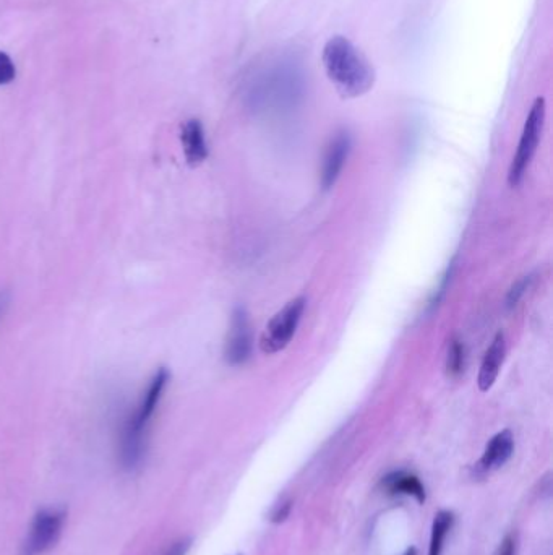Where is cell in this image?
Here are the masks:
<instances>
[{"label":"cell","mask_w":553,"mask_h":555,"mask_svg":"<svg viewBox=\"0 0 553 555\" xmlns=\"http://www.w3.org/2000/svg\"><path fill=\"white\" fill-rule=\"evenodd\" d=\"M404 555H417L416 549H414V547H412V549H409L408 552H406V554Z\"/></svg>","instance_id":"cell-19"},{"label":"cell","mask_w":553,"mask_h":555,"mask_svg":"<svg viewBox=\"0 0 553 555\" xmlns=\"http://www.w3.org/2000/svg\"><path fill=\"white\" fill-rule=\"evenodd\" d=\"M383 486H385L386 491L391 492V494L412 495V497H416L419 502H424L425 500L424 486H422V482L419 481V478L414 476V474H390V476H386L385 481H383Z\"/></svg>","instance_id":"cell-10"},{"label":"cell","mask_w":553,"mask_h":555,"mask_svg":"<svg viewBox=\"0 0 553 555\" xmlns=\"http://www.w3.org/2000/svg\"><path fill=\"white\" fill-rule=\"evenodd\" d=\"M181 142L185 160L189 166L197 168L200 164L205 163L208 158V145H206L202 122L198 119H189L185 122L182 125Z\"/></svg>","instance_id":"cell-7"},{"label":"cell","mask_w":553,"mask_h":555,"mask_svg":"<svg viewBox=\"0 0 553 555\" xmlns=\"http://www.w3.org/2000/svg\"><path fill=\"white\" fill-rule=\"evenodd\" d=\"M64 508H43L33 518L30 531L22 547V555H43L51 551L64 530Z\"/></svg>","instance_id":"cell-4"},{"label":"cell","mask_w":553,"mask_h":555,"mask_svg":"<svg viewBox=\"0 0 553 555\" xmlns=\"http://www.w3.org/2000/svg\"><path fill=\"white\" fill-rule=\"evenodd\" d=\"M305 306H307L305 297H296L268 322L265 332L260 338V348L263 353H279L291 343L292 338L296 335L297 327L301 323Z\"/></svg>","instance_id":"cell-3"},{"label":"cell","mask_w":553,"mask_h":555,"mask_svg":"<svg viewBox=\"0 0 553 555\" xmlns=\"http://www.w3.org/2000/svg\"><path fill=\"white\" fill-rule=\"evenodd\" d=\"M529 278H523V280L518 281V283L511 288L510 293H508V307H513L518 304L519 299L526 293V289H528Z\"/></svg>","instance_id":"cell-14"},{"label":"cell","mask_w":553,"mask_h":555,"mask_svg":"<svg viewBox=\"0 0 553 555\" xmlns=\"http://www.w3.org/2000/svg\"><path fill=\"white\" fill-rule=\"evenodd\" d=\"M10 296L9 293H0V319L4 317L5 310L9 307Z\"/></svg>","instance_id":"cell-18"},{"label":"cell","mask_w":553,"mask_h":555,"mask_svg":"<svg viewBox=\"0 0 553 555\" xmlns=\"http://www.w3.org/2000/svg\"><path fill=\"white\" fill-rule=\"evenodd\" d=\"M464 361H466V356H464V345L461 341H453L451 343L450 351H448V361H446V369H448V374L459 375L464 370Z\"/></svg>","instance_id":"cell-12"},{"label":"cell","mask_w":553,"mask_h":555,"mask_svg":"<svg viewBox=\"0 0 553 555\" xmlns=\"http://www.w3.org/2000/svg\"><path fill=\"white\" fill-rule=\"evenodd\" d=\"M506 343L505 335L502 332L497 333L490 343L487 353H485L484 361L479 370V377H477V385L481 392H489L493 387V383L497 380L500 369H502L503 361H505Z\"/></svg>","instance_id":"cell-8"},{"label":"cell","mask_w":553,"mask_h":555,"mask_svg":"<svg viewBox=\"0 0 553 555\" xmlns=\"http://www.w3.org/2000/svg\"><path fill=\"white\" fill-rule=\"evenodd\" d=\"M513 452H515L513 434L510 431L498 432L485 447L484 455H482L477 468L482 473H490V471L502 468L506 461L510 460Z\"/></svg>","instance_id":"cell-9"},{"label":"cell","mask_w":553,"mask_h":555,"mask_svg":"<svg viewBox=\"0 0 553 555\" xmlns=\"http://www.w3.org/2000/svg\"><path fill=\"white\" fill-rule=\"evenodd\" d=\"M545 124V99L537 98L529 111L528 119L524 124L523 134L519 138L518 150L515 158L511 161L508 171V184L518 187L523 181L524 173L536 155L537 147L541 142L542 130Z\"/></svg>","instance_id":"cell-2"},{"label":"cell","mask_w":553,"mask_h":555,"mask_svg":"<svg viewBox=\"0 0 553 555\" xmlns=\"http://www.w3.org/2000/svg\"><path fill=\"white\" fill-rule=\"evenodd\" d=\"M453 521H455L453 513L446 512V510H442V512L435 515L432 536H430L429 555H442L443 544H445L446 536L450 533Z\"/></svg>","instance_id":"cell-11"},{"label":"cell","mask_w":553,"mask_h":555,"mask_svg":"<svg viewBox=\"0 0 553 555\" xmlns=\"http://www.w3.org/2000/svg\"><path fill=\"white\" fill-rule=\"evenodd\" d=\"M497 555H516V538L513 534L503 539L502 546L498 549Z\"/></svg>","instance_id":"cell-16"},{"label":"cell","mask_w":553,"mask_h":555,"mask_svg":"<svg viewBox=\"0 0 553 555\" xmlns=\"http://www.w3.org/2000/svg\"><path fill=\"white\" fill-rule=\"evenodd\" d=\"M349 151H351V137L346 132L336 135L326 150L325 161H323V189H331L336 184L339 174L343 171L344 163L348 160Z\"/></svg>","instance_id":"cell-6"},{"label":"cell","mask_w":553,"mask_h":555,"mask_svg":"<svg viewBox=\"0 0 553 555\" xmlns=\"http://www.w3.org/2000/svg\"><path fill=\"white\" fill-rule=\"evenodd\" d=\"M17 77V69L5 52L0 51V87L9 85Z\"/></svg>","instance_id":"cell-13"},{"label":"cell","mask_w":553,"mask_h":555,"mask_svg":"<svg viewBox=\"0 0 553 555\" xmlns=\"http://www.w3.org/2000/svg\"><path fill=\"white\" fill-rule=\"evenodd\" d=\"M323 67L339 95L359 98L372 90L375 72L362 52L344 36H333L323 48Z\"/></svg>","instance_id":"cell-1"},{"label":"cell","mask_w":553,"mask_h":555,"mask_svg":"<svg viewBox=\"0 0 553 555\" xmlns=\"http://www.w3.org/2000/svg\"><path fill=\"white\" fill-rule=\"evenodd\" d=\"M250 351H252V333H250L249 317L242 307H237L232 314L224 358L231 366H241L249 361Z\"/></svg>","instance_id":"cell-5"},{"label":"cell","mask_w":553,"mask_h":555,"mask_svg":"<svg viewBox=\"0 0 553 555\" xmlns=\"http://www.w3.org/2000/svg\"><path fill=\"white\" fill-rule=\"evenodd\" d=\"M190 546H192V539H179L176 543H172L171 546L168 547V551L164 552L163 555H187Z\"/></svg>","instance_id":"cell-15"},{"label":"cell","mask_w":553,"mask_h":555,"mask_svg":"<svg viewBox=\"0 0 553 555\" xmlns=\"http://www.w3.org/2000/svg\"><path fill=\"white\" fill-rule=\"evenodd\" d=\"M289 510H291V502H283L276 508L275 513H273V521L279 523V521L286 520L289 515Z\"/></svg>","instance_id":"cell-17"}]
</instances>
